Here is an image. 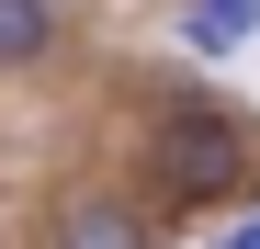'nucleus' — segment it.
<instances>
[{
	"label": "nucleus",
	"instance_id": "f257e3e1",
	"mask_svg": "<svg viewBox=\"0 0 260 249\" xmlns=\"http://www.w3.org/2000/svg\"><path fill=\"white\" fill-rule=\"evenodd\" d=\"M147 181H158V204H181V215H215V204H238L260 181V124L238 102H170L158 136H147Z\"/></svg>",
	"mask_w": 260,
	"mask_h": 249
},
{
	"label": "nucleus",
	"instance_id": "f03ea898",
	"mask_svg": "<svg viewBox=\"0 0 260 249\" xmlns=\"http://www.w3.org/2000/svg\"><path fill=\"white\" fill-rule=\"evenodd\" d=\"M46 249H158V227L136 215V204H113V193H79L68 215H57Z\"/></svg>",
	"mask_w": 260,
	"mask_h": 249
},
{
	"label": "nucleus",
	"instance_id": "7ed1b4c3",
	"mask_svg": "<svg viewBox=\"0 0 260 249\" xmlns=\"http://www.w3.org/2000/svg\"><path fill=\"white\" fill-rule=\"evenodd\" d=\"M181 34H192V57H238L260 34V0H181Z\"/></svg>",
	"mask_w": 260,
	"mask_h": 249
},
{
	"label": "nucleus",
	"instance_id": "20e7f679",
	"mask_svg": "<svg viewBox=\"0 0 260 249\" xmlns=\"http://www.w3.org/2000/svg\"><path fill=\"white\" fill-rule=\"evenodd\" d=\"M46 46H57V12H46V0H0V68H34Z\"/></svg>",
	"mask_w": 260,
	"mask_h": 249
},
{
	"label": "nucleus",
	"instance_id": "39448f33",
	"mask_svg": "<svg viewBox=\"0 0 260 249\" xmlns=\"http://www.w3.org/2000/svg\"><path fill=\"white\" fill-rule=\"evenodd\" d=\"M215 249H260V215H238V227H226V238H215Z\"/></svg>",
	"mask_w": 260,
	"mask_h": 249
}]
</instances>
